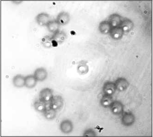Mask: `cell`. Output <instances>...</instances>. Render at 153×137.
<instances>
[{"mask_svg":"<svg viewBox=\"0 0 153 137\" xmlns=\"http://www.w3.org/2000/svg\"><path fill=\"white\" fill-rule=\"evenodd\" d=\"M53 41L58 44H61L65 41L67 38V35L65 32L59 31L53 35Z\"/></svg>","mask_w":153,"mask_h":137,"instance_id":"cell-14","label":"cell"},{"mask_svg":"<svg viewBox=\"0 0 153 137\" xmlns=\"http://www.w3.org/2000/svg\"><path fill=\"white\" fill-rule=\"evenodd\" d=\"M53 38L50 36H45L42 40V45L46 48H50L52 47L53 44Z\"/></svg>","mask_w":153,"mask_h":137,"instance_id":"cell-22","label":"cell"},{"mask_svg":"<svg viewBox=\"0 0 153 137\" xmlns=\"http://www.w3.org/2000/svg\"><path fill=\"white\" fill-rule=\"evenodd\" d=\"M47 27L48 30L53 34L59 31L60 25L56 20H51L47 25Z\"/></svg>","mask_w":153,"mask_h":137,"instance_id":"cell-18","label":"cell"},{"mask_svg":"<svg viewBox=\"0 0 153 137\" xmlns=\"http://www.w3.org/2000/svg\"><path fill=\"white\" fill-rule=\"evenodd\" d=\"M40 99L44 102H50L53 97V91L49 88H45L42 89L40 93Z\"/></svg>","mask_w":153,"mask_h":137,"instance_id":"cell-4","label":"cell"},{"mask_svg":"<svg viewBox=\"0 0 153 137\" xmlns=\"http://www.w3.org/2000/svg\"><path fill=\"white\" fill-rule=\"evenodd\" d=\"M135 120V117L131 112H126L122 114L121 122L125 126H131L134 124Z\"/></svg>","mask_w":153,"mask_h":137,"instance_id":"cell-2","label":"cell"},{"mask_svg":"<svg viewBox=\"0 0 153 137\" xmlns=\"http://www.w3.org/2000/svg\"><path fill=\"white\" fill-rule=\"evenodd\" d=\"M13 83L16 87H23L25 86V77L21 75H17L13 78Z\"/></svg>","mask_w":153,"mask_h":137,"instance_id":"cell-17","label":"cell"},{"mask_svg":"<svg viewBox=\"0 0 153 137\" xmlns=\"http://www.w3.org/2000/svg\"><path fill=\"white\" fill-rule=\"evenodd\" d=\"M111 111L115 115H120L123 113V105L119 101H114L109 107Z\"/></svg>","mask_w":153,"mask_h":137,"instance_id":"cell-3","label":"cell"},{"mask_svg":"<svg viewBox=\"0 0 153 137\" xmlns=\"http://www.w3.org/2000/svg\"><path fill=\"white\" fill-rule=\"evenodd\" d=\"M74 126L71 121L69 120L63 121L60 125L61 131L65 134H69L72 132Z\"/></svg>","mask_w":153,"mask_h":137,"instance_id":"cell-6","label":"cell"},{"mask_svg":"<svg viewBox=\"0 0 153 137\" xmlns=\"http://www.w3.org/2000/svg\"><path fill=\"white\" fill-rule=\"evenodd\" d=\"M115 87L116 91L119 92H124L126 91L129 86V82L128 81L123 77H120L115 81Z\"/></svg>","mask_w":153,"mask_h":137,"instance_id":"cell-5","label":"cell"},{"mask_svg":"<svg viewBox=\"0 0 153 137\" xmlns=\"http://www.w3.org/2000/svg\"><path fill=\"white\" fill-rule=\"evenodd\" d=\"M99 29L101 34L108 35L111 32L112 27L108 21H103L100 23Z\"/></svg>","mask_w":153,"mask_h":137,"instance_id":"cell-15","label":"cell"},{"mask_svg":"<svg viewBox=\"0 0 153 137\" xmlns=\"http://www.w3.org/2000/svg\"><path fill=\"white\" fill-rule=\"evenodd\" d=\"M116 89L115 84L112 82H105L102 87V91L104 94L112 96L116 91Z\"/></svg>","mask_w":153,"mask_h":137,"instance_id":"cell-8","label":"cell"},{"mask_svg":"<svg viewBox=\"0 0 153 137\" xmlns=\"http://www.w3.org/2000/svg\"><path fill=\"white\" fill-rule=\"evenodd\" d=\"M34 76L38 81H43L48 77V72L44 68H38L35 71Z\"/></svg>","mask_w":153,"mask_h":137,"instance_id":"cell-11","label":"cell"},{"mask_svg":"<svg viewBox=\"0 0 153 137\" xmlns=\"http://www.w3.org/2000/svg\"><path fill=\"white\" fill-rule=\"evenodd\" d=\"M57 111L49 107V108L46 109L43 112L44 117L48 120H53L56 116Z\"/></svg>","mask_w":153,"mask_h":137,"instance_id":"cell-21","label":"cell"},{"mask_svg":"<svg viewBox=\"0 0 153 137\" xmlns=\"http://www.w3.org/2000/svg\"><path fill=\"white\" fill-rule=\"evenodd\" d=\"M83 136L85 137H94V136H96V133L95 131H94L93 129H88L85 131Z\"/></svg>","mask_w":153,"mask_h":137,"instance_id":"cell-23","label":"cell"},{"mask_svg":"<svg viewBox=\"0 0 153 137\" xmlns=\"http://www.w3.org/2000/svg\"><path fill=\"white\" fill-rule=\"evenodd\" d=\"M37 81L34 75L27 76L25 77V86L27 88H33L36 85Z\"/></svg>","mask_w":153,"mask_h":137,"instance_id":"cell-16","label":"cell"},{"mask_svg":"<svg viewBox=\"0 0 153 137\" xmlns=\"http://www.w3.org/2000/svg\"><path fill=\"white\" fill-rule=\"evenodd\" d=\"M124 32L120 27L112 28L109 35L114 40L118 41L122 39L124 35Z\"/></svg>","mask_w":153,"mask_h":137,"instance_id":"cell-13","label":"cell"},{"mask_svg":"<svg viewBox=\"0 0 153 137\" xmlns=\"http://www.w3.org/2000/svg\"><path fill=\"white\" fill-rule=\"evenodd\" d=\"M122 20V17L119 14L114 13L109 16L108 21L112 28H117L120 27Z\"/></svg>","mask_w":153,"mask_h":137,"instance_id":"cell-7","label":"cell"},{"mask_svg":"<svg viewBox=\"0 0 153 137\" xmlns=\"http://www.w3.org/2000/svg\"><path fill=\"white\" fill-rule=\"evenodd\" d=\"M134 24L133 22L128 18H125L122 20L120 28L122 29L124 33H128L133 29Z\"/></svg>","mask_w":153,"mask_h":137,"instance_id":"cell-12","label":"cell"},{"mask_svg":"<svg viewBox=\"0 0 153 137\" xmlns=\"http://www.w3.org/2000/svg\"><path fill=\"white\" fill-rule=\"evenodd\" d=\"M64 99L59 95H56L53 97L50 102V107L56 111L60 110L64 106Z\"/></svg>","mask_w":153,"mask_h":137,"instance_id":"cell-1","label":"cell"},{"mask_svg":"<svg viewBox=\"0 0 153 137\" xmlns=\"http://www.w3.org/2000/svg\"><path fill=\"white\" fill-rule=\"evenodd\" d=\"M36 21L40 26H47L51 21L50 16L46 13H41L36 17Z\"/></svg>","mask_w":153,"mask_h":137,"instance_id":"cell-10","label":"cell"},{"mask_svg":"<svg viewBox=\"0 0 153 137\" xmlns=\"http://www.w3.org/2000/svg\"><path fill=\"white\" fill-rule=\"evenodd\" d=\"M113 101L112 96L104 94L101 99L100 103L102 107L108 108L110 107Z\"/></svg>","mask_w":153,"mask_h":137,"instance_id":"cell-19","label":"cell"},{"mask_svg":"<svg viewBox=\"0 0 153 137\" xmlns=\"http://www.w3.org/2000/svg\"><path fill=\"white\" fill-rule=\"evenodd\" d=\"M71 16L67 12H63L59 13L57 17L56 21L60 26H65L70 22Z\"/></svg>","mask_w":153,"mask_h":137,"instance_id":"cell-9","label":"cell"},{"mask_svg":"<svg viewBox=\"0 0 153 137\" xmlns=\"http://www.w3.org/2000/svg\"><path fill=\"white\" fill-rule=\"evenodd\" d=\"M34 107L37 112L41 113H43L47 109L46 103L40 99L35 101L34 104Z\"/></svg>","mask_w":153,"mask_h":137,"instance_id":"cell-20","label":"cell"}]
</instances>
